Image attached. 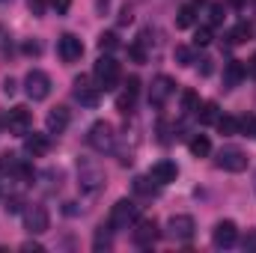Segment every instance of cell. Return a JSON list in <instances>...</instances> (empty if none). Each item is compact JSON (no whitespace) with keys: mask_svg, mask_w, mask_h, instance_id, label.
<instances>
[{"mask_svg":"<svg viewBox=\"0 0 256 253\" xmlns=\"http://www.w3.org/2000/svg\"><path fill=\"white\" fill-rule=\"evenodd\" d=\"M208 42H212V30H208V27H200V30L194 33V45H200V48H206Z\"/></svg>","mask_w":256,"mask_h":253,"instance_id":"1f68e13d","label":"cell"},{"mask_svg":"<svg viewBox=\"0 0 256 253\" xmlns=\"http://www.w3.org/2000/svg\"><path fill=\"white\" fill-rule=\"evenodd\" d=\"M238 131L248 134V137H256V116H244V120H238Z\"/></svg>","mask_w":256,"mask_h":253,"instance_id":"4dcf8cb0","label":"cell"},{"mask_svg":"<svg viewBox=\"0 0 256 253\" xmlns=\"http://www.w3.org/2000/svg\"><path fill=\"white\" fill-rule=\"evenodd\" d=\"M21 250H33V253H42V250H45V248H42L39 242H24V244H21Z\"/></svg>","mask_w":256,"mask_h":253,"instance_id":"60d3db41","label":"cell"},{"mask_svg":"<svg viewBox=\"0 0 256 253\" xmlns=\"http://www.w3.org/2000/svg\"><path fill=\"white\" fill-rule=\"evenodd\" d=\"M176 92V84H173V78H167V74H158L155 80H152V86H149V104H155V108H161L170 96Z\"/></svg>","mask_w":256,"mask_h":253,"instance_id":"8fae6325","label":"cell"},{"mask_svg":"<svg viewBox=\"0 0 256 253\" xmlns=\"http://www.w3.org/2000/svg\"><path fill=\"white\" fill-rule=\"evenodd\" d=\"M236 238H238V226H236L232 220H218V224H214V230H212L214 248H232Z\"/></svg>","mask_w":256,"mask_h":253,"instance_id":"7c38bea8","label":"cell"},{"mask_svg":"<svg viewBox=\"0 0 256 253\" xmlns=\"http://www.w3.org/2000/svg\"><path fill=\"white\" fill-rule=\"evenodd\" d=\"M149 176H152V182H155V185H170V182H176L179 167H176L173 161H158V164L149 170Z\"/></svg>","mask_w":256,"mask_h":253,"instance_id":"2e32d148","label":"cell"},{"mask_svg":"<svg viewBox=\"0 0 256 253\" xmlns=\"http://www.w3.org/2000/svg\"><path fill=\"white\" fill-rule=\"evenodd\" d=\"M51 6L57 9V15H66L72 9V0H51Z\"/></svg>","mask_w":256,"mask_h":253,"instance_id":"8d00e7d4","label":"cell"},{"mask_svg":"<svg viewBox=\"0 0 256 253\" xmlns=\"http://www.w3.org/2000/svg\"><path fill=\"white\" fill-rule=\"evenodd\" d=\"M120 63L114 60V57H98V63L92 68V78H96V86L102 90V92H110L116 84H120Z\"/></svg>","mask_w":256,"mask_h":253,"instance_id":"7a4b0ae2","label":"cell"},{"mask_svg":"<svg viewBox=\"0 0 256 253\" xmlns=\"http://www.w3.org/2000/svg\"><path fill=\"white\" fill-rule=\"evenodd\" d=\"M182 108H185L188 114H194V110L200 108V96H196L194 90H185V92H182Z\"/></svg>","mask_w":256,"mask_h":253,"instance_id":"f1b7e54d","label":"cell"},{"mask_svg":"<svg viewBox=\"0 0 256 253\" xmlns=\"http://www.w3.org/2000/svg\"><path fill=\"white\" fill-rule=\"evenodd\" d=\"M194 3H206V0H194Z\"/></svg>","mask_w":256,"mask_h":253,"instance_id":"7dc6e473","label":"cell"},{"mask_svg":"<svg viewBox=\"0 0 256 253\" xmlns=\"http://www.w3.org/2000/svg\"><path fill=\"white\" fill-rule=\"evenodd\" d=\"M68 108H54L51 114H48V120H45V126H48V134H63L66 128H68Z\"/></svg>","mask_w":256,"mask_h":253,"instance_id":"ac0fdd59","label":"cell"},{"mask_svg":"<svg viewBox=\"0 0 256 253\" xmlns=\"http://www.w3.org/2000/svg\"><path fill=\"white\" fill-rule=\"evenodd\" d=\"M126 90H128V92H134V96H137V90H140V80H137V78H128Z\"/></svg>","mask_w":256,"mask_h":253,"instance_id":"b9f144b4","label":"cell"},{"mask_svg":"<svg viewBox=\"0 0 256 253\" xmlns=\"http://www.w3.org/2000/svg\"><path fill=\"white\" fill-rule=\"evenodd\" d=\"M24 152H27V155H33V158L48 155V152H51V140H48V134L27 131V134H24Z\"/></svg>","mask_w":256,"mask_h":253,"instance_id":"5bb4252c","label":"cell"},{"mask_svg":"<svg viewBox=\"0 0 256 253\" xmlns=\"http://www.w3.org/2000/svg\"><path fill=\"white\" fill-rule=\"evenodd\" d=\"M114 140H116L114 126H110V122H104V120L92 122L90 134H86V143H90L96 152H110V149H114Z\"/></svg>","mask_w":256,"mask_h":253,"instance_id":"8992f818","label":"cell"},{"mask_svg":"<svg viewBox=\"0 0 256 253\" xmlns=\"http://www.w3.org/2000/svg\"><path fill=\"white\" fill-rule=\"evenodd\" d=\"M98 96H102V90H98V86H92V84H90V78H84V74H80V78L74 80V98H78L80 104L96 108V104H98Z\"/></svg>","mask_w":256,"mask_h":253,"instance_id":"4fadbf2b","label":"cell"},{"mask_svg":"<svg viewBox=\"0 0 256 253\" xmlns=\"http://www.w3.org/2000/svg\"><path fill=\"white\" fill-rule=\"evenodd\" d=\"M110 226H98V232H96V238H92V250H108L110 248Z\"/></svg>","mask_w":256,"mask_h":253,"instance_id":"603a6c76","label":"cell"},{"mask_svg":"<svg viewBox=\"0 0 256 253\" xmlns=\"http://www.w3.org/2000/svg\"><path fill=\"white\" fill-rule=\"evenodd\" d=\"M194 18H196L194 6H182V9H179V15H176V27H179V30H188V27L194 24Z\"/></svg>","mask_w":256,"mask_h":253,"instance_id":"cb8c5ba5","label":"cell"},{"mask_svg":"<svg viewBox=\"0 0 256 253\" xmlns=\"http://www.w3.org/2000/svg\"><path fill=\"white\" fill-rule=\"evenodd\" d=\"M78 185H80V190H86V194L102 190L104 188V170L96 161H90V158L78 161Z\"/></svg>","mask_w":256,"mask_h":253,"instance_id":"6da1fadb","label":"cell"},{"mask_svg":"<svg viewBox=\"0 0 256 253\" xmlns=\"http://www.w3.org/2000/svg\"><path fill=\"white\" fill-rule=\"evenodd\" d=\"M173 57H176V63H179V66H191L194 63V54H191V48H188V45H176Z\"/></svg>","mask_w":256,"mask_h":253,"instance_id":"4316f807","label":"cell"},{"mask_svg":"<svg viewBox=\"0 0 256 253\" xmlns=\"http://www.w3.org/2000/svg\"><path fill=\"white\" fill-rule=\"evenodd\" d=\"M6 212H9V214H18V212H21V200H18V196H9V200H6Z\"/></svg>","mask_w":256,"mask_h":253,"instance_id":"ab89813d","label":"cell"},{"mask_svg":"<svg viewBox=\"0 0 256 253\" xmlns=\"http://www.w3.org/2000/svg\"><path fill=\"white\" fill-rule=\"evenodd\" d=\"M57 51H60V60L63 63H78L84 57V42L74 36V33H63L57 39Z\"/></svg>","mask_w":256,"mask_h":253,"instance_id":"9c48e42d","label":"cell"},{"mask_svg":"<svg viewBox=\"0 0 256 253\" xmlns=\"http://www.w3.org/2000/svg\"><path fill=\"white\" fill-rule=\"evenodd\" d=\"M134 220H137V206H134L131 200H116V202H114V208H110L108 226L116 232V230H128Z\"/></svg>","mask_w":256,"mask_h":253,"instance_id":"5b68a950","label":"cell"},{"mask_svg":"<svg viewBox=\"0 0 256 253\" xmlns=\"http://www.w3.org/2000/svg\"><path fill=\"white\" fill-rule=\"evenodd\" d=\"M218 167L226 173H242V170H248V155L238 146H224L218 152Z\"/></svg>","mask_w":256,"mask_h":253,"instance_id":"52a82bcc","label":"cell"},{"mask_svg":"<svg viewBox=\"0 0 256 253\" xmlns=\"http://www.w3.org/2000/svg\"><path fill=\"white\" fill-rule=\"evenodd\" d=\"M248 74H250V78H256V54H254V60L248 63Z\"/></svg>","mask_w":256,"mask_h":253,"instance_id":"7bdbcfd3","label":"cell"},{"mask_svg":"<svg viewBox=\"0 0 256 253\" xmlns=\"http://www.w3.org/2000/svg\"><path fill=\"white\" fill-rule=\"evenodd\" d=\"M218 131L220 134H238V120L236 116H218Z\"/></svg>","mask_w":256,"mask_h":253,"instance_id":"d4e9b609","label":"cell"},{"mask_svg":"<svg viewBox=\"0 0 256 253\" xmlns=\"http://www.w3.org/2000/svg\"><path fill=\"white\" fill-rule=\"evenodd\" d=\"M218 116H220V110H218V104H214V102H202V104L196 108V120H200L202 126H214V122H218Z\"/></svg>","mask_w":256,"mask_h":253,"instance_id":"d6986e66","label":"cell"},{"mask_svg":"<svg viewBox=\"0 0 256 253\" xmlns=\"http://www.w3.org/2000/svg\"><path fill=\"white\" fill-rule=\"evenodd\" d=\"M194 230H196V224H194L191 214H173L170 224H167V236L176 238V242H191Z\"/></svg>","mask_w":256,"mask_h":253,"instance_id":"ba28073f","label":"cell"},{"mask_svg":"<svg viewBox=\"0 0 256 253\" xmlns=\"http://www.w3.org/2000/svg\"><path fill=\"white\" fill-rule=\"evenodd\" d=\"M250 33H254V27H250L248 21H238V24L230 30V42H232V45H242V42L250 39Z\"/></svg>","mask_w":256,"mask_h":253,"instance_id":"44dd1931","label":"cell"},{"mask_svg":"<svg viewBox=\"0 0 256 253\" xmlns=\"http://www.w3.org/2000/svg\"><path fill=\"white\" fill-rule=\"evenodd\" d=\"M18 167H21V158H18L15 152H3V155H0V173H3V176H6V173L15 176Z\"/></svg>","mask_w":256,"mask_h":253,"instance_id":"7402d4cb","label":"cell"},{"mask_svg":"<svg viewBox=\"0 0 256 253\" xmlns=\"http://www.w3.org/2000/svg\"><path fill=\"white\" fill-rule=\"evenodd\" d=\"M24 92H27V98H33V102H45V98L51 96V78H48L42 68H30L27 78H24Z\"/></svg>","mask_w":256,"mask_h":253,"instance_id":"3957f363","label":"cell"},{"mask_svg":"<svg viewBox=\"0 0 256 253\" xmlns=\"http://www.w3.org/2000/svg\"><path fill=\"white\" fill-rule=\"evenodd\" d=\"M120 21H122V24H128V21H131V9H128V6L122 9V18H120Z\"/></svg>","mask_w":256,"mask_h":253,"instance_id":"ee69618b","label":"cell"},{"mask_svg":"<svg viewBox=\"0 0 256 253\" xmlns=\"http://www.w3.org/2000/svg\"><path fill=\"white\" fill-rule=\"evenodd\" d=\"M21 214H24V230H27L30 236H42V232H48V226H51V214H48L45 206L33 202V206H27Z\"/></svg>","mask_w":256,"mask_h":253,"instance_id":"277c9868","label":"cell"},{"mask_svg":"<svg viewBox=\"0 0 256 253\" xmlns=\"http://www.w3.org/2000/svg\"><path fill=\"white\" fill-rule=\"evenodd\" d=\"M244 78H248V66L242 63V60H230V63H226V68H224V84H226V90L238 86Z\"/></svg>","mask_w":256,"mask_h":253,"instance_id":"e0dca14e","label":"cell"},{"mask_svg":"<svg viewBox=\"0 0 256 253\" xmlns=\"http://www.w3.org/2000/svg\"><path fill=\"white\" fill-rule=\"evenodd\" d=\"M96 6H98V9H108V0H96Z\"/></svg>","mask_w":256,"mask_h":253,"instance_id":"f6af8a7d","label":"cell"},{"mask_svg":"<svg viewBox=\"0 0 256 253\" xmlns=\"http://www.w3.org/2000/svg\"><path fill=\"white\" fill-rule=\"evenodd\" d=\"M120 45V39H116V33H102L98 36V51L104 54V51H114Z\"/></svg>","mask_w":256,"mask_h":253,"instance_id":"484cf974","label":"cell"},{"mask_svg":"<svg viewBox=\"0 0 256 253\" xmlns=\"http://www.w3.org/2000/svg\"><path fill=\"white\" fill-rule=\"evenodd\" d=\"M149 182H152V176H137V179H134V190H137V194H143V196H152L155 188H152Z\"/></svg>","mask_w":256,"mask_h":253,"instance_id":"83f0119b","label":"cell"},{"mask_svg":"<svg viewBox=\"0 0 256 253\" xmlns=\"http://www.w3.org/2000/svg\"><path fill=\"white\" fill-rule=\"evenodd\" d=\"M196 72H200V74H202V78H208V74H212V72H214V66H212V60H208V57H202V60H200V63H196Z\"/></svg>","mask_w":256,"mask_h":253,"instance_id":"e575fe53","label":"cell"},{"mask_svg":"<svg viewBox=\"0 0 256 253\" xmlns=\"http://www.w3.org/2000/svg\"><path fill=\"white\" fill-rule=\"evenodd\" d=\"M116 110H120V114H131V110H134V92H126V96H120V98H116Z\"/></svg>","mask_w":256,"mask_h":253,"instance_id":"f546056e","label":"cell"},{"mask_svg":"<svg viewBox=\"0 0 256 253\" xmlns=\"http://www.w3.org/2000/svg\"><path fill=\"white\" fill-rule=\"evenodd\" d=\"M158 224L152 220V218H143V220H137V226H134V232H131V238H134V244L137 248H152L155 242H158Z\"/></svg>","mask_w":256,"mask_h":253,"instance_id":"30bf717a","label":"cell"},{"mask_svg":"<svg viewBox=\"0 0 256 253\" xmlns=\"http://www.w3.org/2000/svg\"><path fill=\"white\" fill-rule=\"evenodd\" d=\"M30 120H33V114H30V108H24V104H15V108L6 114V126H9V131H15V134H27Z\"/></svg>","mask_w":256,"mask_h":253,"instance_id":"9a60e30c","label":"cell"},{"mask_svg":"<svg viewBox=\"0 0 256 253\" xmlns=\"http://www.w3.org/2000/svg\"><path fill=\"white\" fill-rule=\"evenodd\" d=\"M188 149H191V155L194 158H206L208 152H212V140L206 137V134H196L191 143H188Z\"/></svg>","mask_w":256,"mask_h":253,"instance_id":"ffe728a7","label":"cell"},{"mask_svg":"<svg viewBox=\"0 0 256 253\" xmlns=\"http://www.w3.org/2000/svg\"><path fill=\"white\" fill-rule=\"evenodd\" d=\"M254 188H256V173H254Z\"/></svg>","mask_w":256,"mask_h":253,"instance_id":"bcb514c9","label":"cell"},{"mask_svg":"<svg viewBox=\"0 0 256 253\" xmlns=\"http://www.w3.org/2000/svg\"><path fill=\"white\" fill-rule=\"evenodd\" d=\"M128 54H131V60H134V63H146V51H143V42H134V45L128 48Z\"/></svg>","mask_w":256,"mask_h":253,"instance_id":"d6a6232c","label":"cell"},{"mask_svg":"<svg viewBox=\"0 0 256 253\" xmlns=\"http://www.w3.org/2000/svg\"><path fill=\"white\" fill-rule=\"evenodd\" d=\"M45 6H48L45 0H27V9H30L36 18H42V15H45Z\"/></svg>","mask_w":256,"mask_h":253,"instance_id":"836d02e7","label":"cell"},{"mask_svg":"<svg viewBox=\"0 0 256 253\" xmlns=\"http://www.w3.org/2000/svg\"><path fill=\"white\" fill-rule=\"evenodd\" d=\"M224 21V3H212V24Z\"/></svg>","mask_w":256,"mask_h":253,"instance_id":"d590c367","label":"cell"},{"mask_svg":"<svg viewBox=\"0 0 256 253\" xmlns=\"http://www.w3.org/2000/svg\"><path fill=\"white\" fill-rule=\"evenodd\" d=\"M3 92H6V96H15V92H18L15 78H3Z\"/></svg>","mask_w":256,"mask_h":253,"instance_id":"f35d334b","label":"cell"},{"mask_svg":"<svg viewBox=\"0 0 256 253\" xmlns=\"http://www.w3.org/2000/svg\"><path fill=\"white\" fill-rule=\"evenodd\" d=\"M24 54L39 57V54H42V45H39V42H24Z\"/></svg>","mask_w":256,"mask_h":253,"instance_id":"74e56055","label":"cell"}]
</instances>
